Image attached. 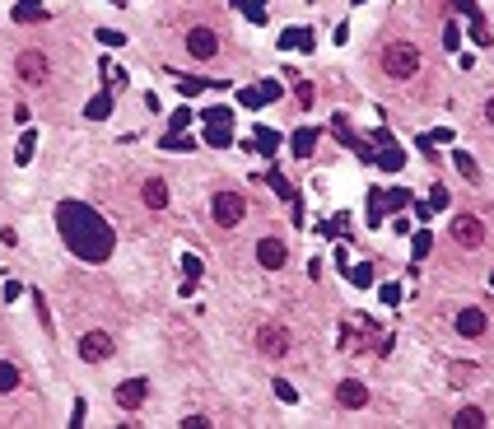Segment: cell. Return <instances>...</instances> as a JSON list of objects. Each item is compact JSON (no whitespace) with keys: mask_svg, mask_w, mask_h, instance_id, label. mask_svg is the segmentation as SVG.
<instances>
[{"mask_svg":"<svg viewBox=\"0 0 494 429\" xmlns=\"http://www.w3.org/2000/svg\"><path fill=\"white\" fill-rule=\"evenodd\" d=\"M382 70H387L392 79L420 75V47H415V42H392V47H382Z\"/></svg>","mask_w":494,"mask_h":429,"instance_id":"6da1fadb","label":"cell"},{"mask_svg":"<svg viewBox=\"0 0 494 429\" xmlns=\"http://www.w3.org/2000/svg\"><path fill=\"white\" fill-rule=\"evenodd\" d=\"M210 210H214V224H219V229H234V224H243L247 201H243L238 192H219V196H214V205H210Z\"/></svg>","mask_w":494,"mask_h":429,"instance_id":"7a4b0ae2","label":"cell"},{"mask_svg":"<svg viewBox=\"0 0 494 429\" xmlns=\"http://www.w3.org/2000/svg\"><path fill=\"white\" fill-rule=\"evenodd\" d=\"M452 243H457V248H481L485 243V224L481 219H476V214H457V219H452Z\"/></svg>","mask_w":494,"mask_h":429,"instance_id":"3957f363","label":"cell"},{"mask_svg":"<svg viewBox=\"0 0 494 429\" xmlns=\"http://www.w3.org/2000/svg\"><path fill=\"white\" fill-rule=\"evenodd\" d=\"M14 70H19V79L23 84H47V57L42 52H33V47H28V52H19V61H14Z\"/></svg>","mask_w":494,"mask_h":429,"instance_id":"277c9868","label":"cell"},{"mask_svg":"<svg viewBox=\"0 0 494 429\" xmlns=\"http://www.w3.org/2000/svg\"><path fill=\"white\" fill-rule=\"evenodd\" d=\"M108 355H113V336H108V331H84V336H79V360L103 364Z\"/></svg>","mask_w":494,"mask_h":429,"instance_id":"5b68a950","label":"cell"},{"mask_svg":"<svg viewBox=\"0 0 494 429\" xmlns=\"http://www.w3.org/2000/svg\"><path fill=\"white\" fill-rule=\"evenodd\" d=\"M257 350L270 355V360L289 355V331H285V327H261V331H257Z\"/></svg>","mask_w":494,"mask_h":429,"instance_id":"8992f818","label":"cell"},{"mask_svg":"<svg viewBox=\"0 0 494 429\" xmlns=\"http://www.w3.org/2000/svg\"><path fill=\"white\" fill-rule=\"evenodd\" d=\"M187 52L196 61H210V57H219V38H214L210 28H191L187 33Z\"/></svg>","mask_w":494,"mask_h":429,"instance_id":"52a82bcc","label":"cell"},{"mask_svg":"<svg viewBox=\"0 0 494 429\" xmlns=\"http://www.w3.org/2000/svg\"><path fill=\"white\" fill-rule=\"evenodd\" d=\"M145 396H149V383H145V378H126V383L117 387V406H122V411H135V406H145Z\"/></svg>","mask_w":494,"mask_h":429,"instance_id":"ba28073f","label":"cell"},{"mask_svg":"<svg viewBox=\"0 0 494 429\" xmlns=\"http://www.w3.org/2000/svg\"><path fill=\"white\" fill-rule=\"evenodd\" d=\"M205 122H210V126H205V140H210V145H229V140H234V126H229L234 117H229L224 108H214Z\"/></svg>","mask_w":494,"mask_h":429,"instance_id":"9c48e42d","label":"cell"},{"mask_svg":"<svg viewBox=\"0 0 494 429\" xmlns=\"http://www.w3.org/2000/svg\"><path fill=\"white\" fill-rule=\"evenodd\" d=\"M257 261L266 266V271H280V266H285V243H280V238H261V243H257Z\"/></svg>","mask_w":494,"mask_h":429,"instance_id":"30bf717a","label":"cell"},{"mask_svg":"<svg viewBox=\"0 0 494 429\" xmlns=\"http://www.w3.org/2000/svg\"><path fill=\"white\" fill-rule=\"evenodd\" d=\"M336 401H340V406H350V411H360V406H369V387L355 383V378H345V383L336 387Z\"/></svg>","mask_w":494,"mask_h":429,"instance_id":"8fae6325","label":"cell"},{"mask_svg":"<svg viewBox=\"0 0 494 429\" xmlns=\"http://www.w3.org/2000/svg\"><path fill=\"white\" fill-rule=\"evenodd\" d=\"M457 331H461V336H481V331H485V313H481V308H461V313H457Z\"/></svg>","mask_w":494,"mask_h":429,"instance_id":"7c38bea8","label":"cell"},{"mask_svg":"<svg viewBox=\"0 0 494 429\" xmlns=\"http://www.w3.org/2000/svg\"><path fill=\"white\" fill-rule=\"evenodd\" d=\"M145 205H149V210H163V205H168V187H163L159 178L145 182Z\"/></svg>","mask_w":494,"mask_h":429,"instance_id":"4fadbf2b","label":"cell"},{"mask_svg":"<svg viewBox=\"0 0 494 429\" xmlns=\"http://www.w3.org/2000/svg\"><path fill=\"white\" fill-rule=\"evenodd\" d=\"M452 425H457V429H481V425H485V411H481V406H461Z\"/></svg>","mask_w":494,"mask_h":429,"instance_id":"5bb4252c","label":"cell"},{"mask_svg":"<svg viewBox=\"0 0 494 429\" xmlns=\"http://www.w3.org/2000/svg\"><path fill=\"white\" fill-rule=\"evenodd\" d=\"M42 5H38V0H23V5H19V10H14V19H19V23H33V19H42Z\"/></svg>","mask_w":494,"mask_h":429,"instance_id":"9a60e30c","label":"cell"},{"mask_svg":"<svg viewBox=\"0 0 494 429\" xmlns=\"http://www.w3.org/2000/svg\"><path fill=\"white\" fill-rule=\"evenodd\" d=\"M19 387V369L14 364H0V392H14Z\"/></svg>","mask_w":494,"mask_h":429,"instance_id":"2e32d148","label":"cell"},{"mask_svg":"<svg viewBox=\"0 0 494 429\" xmlns=\"http://www.w3.org/2000/svg\"><path fill=\"white\" fill-rule=\"evenodd\" d=\"M313 140H317L313 131H299V136H294V154H304V159H308V154H313Z\"/></svg>","mask_w":494,"mask_h":429,"instance_id":"e0dca14e","label":"cell"},{"mask_svg":"<svg viewBox=\"0 0 494 429\" xmlns=\"http://www.w3.org/2000/svg\"><path fill=\"white\" fill-rule=\"evenodd\" d=\"M108 113H113V98H108V93L89 103V117H108Z\"/></svg>","mask_w":494,"mask_h":429,"instance_id":"ac0fdd59","label":"cell"},{"mask_svg":"<svg viewBox=\"0 0 494 429\" xmlns=\"http://www.w3.org/2000/svg\"><path fill=\"white\" fill-rule=\"evenodd\" d=\"M452 159H457V168H461V173H466V178L476 182V164H471V154H452Z\"/></svg>","mask_w":494,"mask_h":429,"instance_id":"d6986e66","label":"cell"},{"mask_svg":"<svg viewBox=\"0 0 494 429\" xmlns=\"http://www.w3.org/2000/svg\"><path fill=\"white\" fill-rule=\"evenodd\" d=\"M28 159H33V136L19 140V164H28Z\"/></svg>","mask_w":494,"mask_h":429,"instance_id":"ffe728a7","label":"cell"},{"mask_svg":"<svg viewBox=\"0 0 494 429\" xmlns=\"http://www.w3.org/2000/svg\"><path fill=\"white\" fill-rule=\"evenodd\" d=\"M205 425H210L205 416H187V420H182V429H205Z\"/></svg>","mask_w":494,"mask_h":429,"instance_id":"44dd1931","label":"cell"},{"mask_svg":"<svg viewBox=\"0 0 494 429\" xmlns=\"http://www.w3.org/2000/svg\"><path fill=\"white\" fill-rule=\"evenodd\" d=\"M485 122H490V126H494V98H490V103H485Z\"/></svg>","mask_w":494,"mask_h":429,"instance_id":"7402d4cb","label":"cell"}]
</instances>
